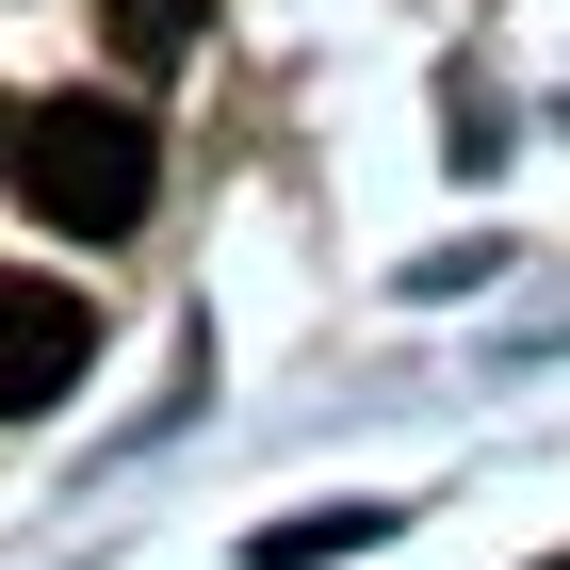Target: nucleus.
<instances>
[{
	"label": "nucleus",
	"instance_id": "nucleus-1",
	"mask_svg": "<svg viewBox=\"0 0 570 570\" xmlns=\"http://www.w3.org/2000/svg\"><path fill=\"white\" fill-rule=\"evenodd\" d=\"M0 164H17L33 228L131 245V228H147V179H164V131H147V98H33V115H0Z\"/></svg>",
	"mask_w": 570,
	"mask_h": 570
},
{
	"label": "nucleus",
	"instance_id": "nucleus-4",
	"mask_svg": "<svg viewBox=\"0 0 570 570\" xmlns=\"http://www.w3.org/2000/svg\"><path fill=\"white\" fill-rule=\"evenodd\" d=\"M554 570H570V554H554Z\"/></svg>",
	"mask_w": 570,
	"mask_h": 570
},
{
	"label": "nucleus",
	"instance_id": "nucleus-3",
	"mask_svg": "<svg viewBox=\"0 0 570 570\" xmlns=\"http://www.w3.org/2000/svg\"><path fill=\"white\" fill-rule=\"evenodd\" d=\"M98 33H115V66H179L213 33V0H98Z\"/></svg>",
	"mask_w": 570,
	"mask_h": 570
},
{
	"label": "nucleus",
	"instance_id": "nucleus-2",
	"mask_svg": "<svg viewBox=\"0 0 570 570\" xmlns=\"http://www.w3.org/2000/svg\"><path fill=\"white\" fill-rule=\"evenodd\" d=\"M82 358H98V309L66 294V277L0 262V424H33V407H66V392H82Z\"/></svg>",
	"mask_w": 570,
	"mask_h": 570
}]
</instances>
